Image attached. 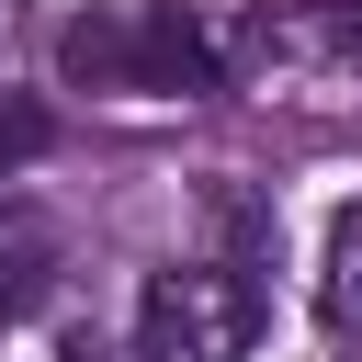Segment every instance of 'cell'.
<instances>
[{"label":"cell","mask_w":362,"mask_h":362,"mask_svg":"<svg viewBox=\"0 0 362 362\" xmlns=\"http://www.w3.org/2000/svg\"><path fill=\"white\" fill-rule=\"evenodd\" d=\"M136 362H249V294L238 272H147L136 294Z\"/></svg>","instance_id":"7a4b0ae2"},{"label":"cell","mask_w":362,"mask_h":362,"mask_svg":"<svg viewBox=\"0 0 362 362\" xmlns=\"http://www.w3.org/2000/svg\"><path fill=\"white\" fill-rule=\"evenodd\" d=\"M34 158H45V113L0 102V181H11V170H34Z\"/></svg>","instance_id":"277c9868"},{"label":"cell","mask_w":362,"mask_h":362,"mask_svg":"<svg viewBox=\"0 0 362 362\" xmlns=\"http://www.w3.org/2000/svg\"><path fill=\"white\" fill-rule=\"evenodd\" d=\"M226 34L192 0H136V11H79L57 34V68L90 90H215L226 79Z\"/></svg>","instance_id":"6da1fadb"},{"label":"cell","mask_w":362,"mask_h":362,"mask_svg":"<svg viewBox=\"0 0 362 362\" xmlns=\"http://www.w3.org/2000/svg\"><path fill=\"white\" fill-rule=\"evenodd\" d=\"M339 45H362V11H339Z\"/></svg>","instance_id":"8992f818"},{"label":"cell","mask_w":362,"mask_h":362,"mask_svg":"<svg viewBox=\"0 0 362 362\" xmlns=\"http://www.w3.org/2000/svg\"><path fill=\"white\" fill-rule=\"evenodd\" d=\"M328 305L362 317V204H339V226H328Z\"/></svg>","instance_id":"3957f363"},{"label":"cell","mask_w":362,"mask_h":362,"mask_svg":"<svg viewBox=\"0 0 362 362\" xmlns=\"http://www.w3.org/2000/svg\"><path fill=\"white\" fill-rule=\"evenodd\" d=\"M34 260H45V249H34L23 226H0V317H11L23 294H34Z\"/></svg>","instance_id":"5b68a950"}]
</instances>
